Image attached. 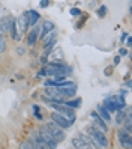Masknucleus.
Listing matches in <instances>:
<instances>
[{"label": "nucleus", "instance_id": "nucleus-1", "mask_svg": "<svg viewBox=\"0 0 132 149\" xmlns=\"http://www.w3.org/2000/svg\"><path fill=\"white\" fill-rule=\"evenodd\" d=\"M72 72V68H69L68 65L62 63H48L44 66L39 75H53V77H66L68 74Z\"/></svg>", "mask_w": 132, "mask_h": 149}, {"label": "nucleus", "instance_id": "nucleus-2", "mask_svg": "<svg viewBox=\"0 0 132 149\" xmlns=\"http://www.w3.org/2000/svg\"><path fill=\"white\" fill-rule=\"evenodd\" d=\"M89 136L92 140H95L96 143H98L101 148H108V139L105 137V134L104 133H101V131H98L96 128H93V127H89Z\"/></svg>", "mask_w": 132, "mask_h": 149}, {"label": "nucleus", "instance_id": "nucleus-3", "mask_svg": "<svg viewBox=\"0 0 132 149\" xmlns=\"http://www.w3.org/2000/svg\"><path fill=\"white\" fill-rule=\"evenodd\" d=\"M51 107H54L56 109V111L59 113V115H62L63 118H66L69 122H75V119H77V116H75V110L74 109H69V107H66L65 104H53Z\"/></svg>", "mask_w": 132, "mask_h": 149}, {"label": "nucleus", "instance_id": "nucleus-4", "mask_svg": "<svg viewBox=\"0 0 132 149\" xmlns=\"http://www.w3.org/2000/svg\"><path fill=\"white\" fill-rule=\"evenodd\" d=\"M47 127V130L50 131V133H51V136H53V139H54V142H63V140H65V133H63V131H62V128H59L56 124H54V122H48V124L45 125Z\"/></svg>", "mask_w": 132, "mask_h": 149}, {"label": "nucleus", "instance_id": "nucleus-5", "mask_svg": "<svg viewBox=\"0 0 132 149\" xmlns=\"http://www.w3.org/2000/svg\"><path fill=\"white\" fill-rule=\"evenodd\" d=\"M39 137L45 142L47 145H48V148L50 149H54L56 146H57V142H54V139H53V136H51V133L47 130V127L44 125V127H41V130H39Z\"/></svg>", "mask_w": 132, "mask_h": 149}, {"label": "nucleus", "instance_id": "nucleus-6", "mask_svg": "<svg viewBox=\"0 0 132 149\" xmlns=\"http://www.w3.org/2000/svg\"><path fill=\"white\" fill-rule=\"evenodd\" d=\"M51 119H53V122L59 127V128H65V130H68V128H71V125H72V122H69L66 118H63L62 115H59L57 111H54V113H51Z\"/></svg>", "mask_w": 132, "mask_h": 149}, {"label": "nucleus", "instance_id": "nucleus-7", "mask_svg": "<svg viewBox=\"0 0 132 149\" xmlns=\"http://www.w3.org/2000/svg\"><path fill=\"white\" fill-rule=\"evenodd\" d=\"M119 142L123 148H126V149H131L132 148V137L129 133H126L123 128L119 130Z\"/></svg>", "mask_w": 132, "mask_h": 149}, {"label": "nucleus", "instance_id": "nucleus-8", "mask_svg": "<svg viewBox=\"0 0 132 149\" xmlns=\"http://www.w3.org/2000/svg\"><path fill=\"white\" fill-rule=\"evenodd\" d=\"M90 116H92V119L95 120V124H96V130L101 131V133H104V134L107 133V131H108V127H107V124H105V122L98 116V113H96V111H92Z\"/></svg>", "mask_w": 132, "mask_h": 149}, {"label": "nucleus", "instance_id": "nucleus-9", "mask_svg": "<svg viewBox=\"0 0 132 149\" xmlns=\"http://www.w3.org/2000/svg\"><path fill=\"white\" fill-rule=\"evenodd\" d=\"M41 35V27L39 26H36V27H33L32 30H30V33L27 35V44L30 47H33L35 44L38 42V36Z\"/></svg>", "mask_w": 132, "mask_h": 149}, {"label": "nucleus", "instance_id": "nucleus-10", "mask_svg": "<svg viewBox=\"0 0 132 149\" xmlns=\"http://www.w3.org/2000/svg\"><path fill=\"white\" fill-rule=\"evenodd\" d=\"M18 24H20V32L21 33H26V30H27V27L30 26V21H29V17H27V12L23 14L20 18H18Z\"/></svg>", "mask_w": 132, "mask_h": 149}, {"label": "nucleus", "instance_id": "nucleus-11", "mask_svg": "<svg viewBox=\"0 0 132 149\" xmlns=\"http://www.w3.org/2000/svg\"><path fill=\"white\" fill-rule=\"evenodd\" d=\"M51 32H54V24H53L51 21H45L42 24V27H41V36L45 38L47 35L51 33Z\"/></svg>", "mask_w": 132, "mask_h": 149}, {"label": "nucleus", "instance_id": "nucleus-12", "mask_svg": "<svg viewBox=\"0 0 132 149\" xmlns=\"http://www.w3.org/2000/svg\"><path fill=\"white\" fill-rule=\"evenodd\" d=\"M72 146L75 148V149H95L92 145H89V143H84L83 140H80V139H72Z\"/></svg>", "mask_w": 132, "mask_h": 149}, {"label": "nucleus", "instance_id": "nucleus-13", "mask_svg": "<svg viewBox=\"0 0 132 149\" xmlns=\"http://www.w3.org/2000/svg\"><path fill=\"white\" fill-rule=\"evenodd\" d=\"M96 110H98V111H96V113H98V116H99V118L105 122V124L111 120V115H110V113H108L107 110H105L102 106H98V109H96Z\"/></svg>", "mask_w": 132, "mask_h": 149}, {"label": "nucleus", "instance_id": "nucleus-14", "mask_svg": "<svg viewBox=\"0 0 132 149\" xmlns=\"http://www.w3.org/2000/svg\"><path fill=\"white\" fill-rule=\"evenodd\" d=\"M9 21H11V17H5L0 21V35H3V36L6 32H9Z\"/></svg>", "mask_w": 132, "mask_h": 149}, {"label": "nucleus", "instance_id": "nucleus-15", "mask_svg": "<svg viewBox=\"0 0 132 149\" xmlns=\"http://www.w3.org/2000/svg\"><path fill=\"white\" fill-rule=\"evenodd\" d=\"M102 107H104L105 110H107L108 113H114V111H117L116 106H114V101H113V96H111V98H107V100L104 101Z\"/></svg>", "mask_w": 132, "mask_h": 149}, {"label": "nucleus", "instance_id": "nucleus-16", "mask_svg": "<svg viewBox=\"0 0 132 149\" xmlns=\"http://www.w3.org/2000/svg\"><path fill=\"white\" fill-rule=\"evenodd\" d=\"M113 101H114V106H116L117 110H123L125 109V98H123L122 95H117V96H113Z\"/></svg>", "mask_w": 132, "mask_h": 149}, {"label": "nucleus", "instance_id": "nucleus-17", "mask_svg": "<svg viewBox=\"0 0 132 149\" xmlns=\"http://www.w3.org/2000/svg\"><path fill=\"white\" fill-rule=\"evenodd\" d=\"M32 145H33L35 149H50L48 145L44 142L41 137H35V140H33V143H32Z\"/></svg>", "mask_w": 132, "mask_h": 149}, {"label": "nucleus", "instance_id": "nucleus-18", "mask_svg": "<svg viewBox=\"0 0 132 149\" xmlns=\"http://www.w3.org/2000/svg\"><path fill=\"white\" fill-rule=\"evenodd\" d=\"M65 106L69 107V109H78V107L81 106V98H75V100L65 101Z\"/></svg>", "mask_w": 132, "mask_h": 149}, {"label": "nucleus", "instance_id": "nucleus-19", "mask_svg": "<svg viewBox=\"0 0 132 149\" xmlns=\"http://www.w3.org/2000/svg\"><path fill=\"white\" fill-rule=\"evenodd\" d=\"M27 17H29V21H30L32 26H33V24H36L38 20L41 18V15H39L36 11H29V12H27Z\"/></svg>", "mask_w": 132, "mask_h": 149}, {"label": "nucleus", "instance_id": "nucleus-20", "mask_svg": "<svg viewBox=\"0 0 132 149\" xmlns=\"http://www.w3.org/2000/svg\"><path fill=\"white\" fill-rule=\"evenodd\" d=\"M9 32L14 39H18V35H17V21L14 18H11V21H9Z\"/></svg>", "mask_w": 132, "mask_h": 149}, {"label": "nucleus", "instance_id": "nucleus-21", "mask_svg": "<svg viewBox=\"0 0 132 149\" xmlns=\"http://www.w3.org/2000/svg\"><path fill=\"white\" fill-rule=\"evenodd\" d=\"M131 128H132V124H131V113H128L126 118H125V127H123V130H125L126 133H131Z\"/></svg>", "mask_w": 132, "mask_h": 149}, {"label": "nucleus", "instance_id": "nucleus-22", "mask_svg": "<svg viewBox=\"0 0 132 149\" xmlns=\"http://www.w3.org/2000/svg\"><path fill=\"white\" fill-rule=\"evenodd\" d=\"M125 118H126V115L123 113V110H119V111H117V119H116V122H117V124L120 125L122 122L125 120Z\"/></svg>", "mask_w": 132, "mask_h": 149}, {"label": "nucleus", "instance_id": "nucleus-23", "mask_svg": "<svg viewBox=\"0 0 132 149\" xmlns=\"http://www.w3.org/2000/svg\"><path fill=\"white\" fill-rule=\"evenodd\" d=\"M6 50V38L3 35H0V53H3Z\"/></svg>", "mask_w": 132, "mask_h": 149}, {"label": "nucleus", "instance_id": "nucleus-24", "mask_svg": "<svg viewBox=\"0 0 132 149\" xmlns=\"http://www.w3.org/2000/svg\"><path fill=\"white\" fill-rule=\"evenodd\" d=\"M78 139L83 140L84 143H89V145H90V142H92V139L87 136V134H84V133H80V134H78Z\"/></svg>", "mask_w": 132, "mask_h": 149}, {"label": "nucleus", "instance_id": "nucleus-25", "mask_svg": "<svg viewBox=\"0 0 132 149\" xmlns=\"http://www.w3.org/2000/svg\"><path fill=\"white\" fill-rule=\"evenodd\" d=\"M20 149H35V148H33L32 142H23L21 146H20Z\"/></svg>", "mask_w": 132, "mask_h": 149}, {"label": "nucleus", "instance_id": "nucleus-26", "mask_svg": "<svg viewBox=\"0 0 132 149\" xmlns=\"http://www.w3.org/2000/svg\"><path fill=\"white\" fill-rule=\"evenodd\" d=\"M105 12H107V6L102 5V6L99 8V11H98V15H99V17H104V15H105Z\"/></svg>", "mask_w": 132, "mask_h": 149}, {"label": "nucleus", "instance_id": "nucleus-27", "mask_svg": "<svg viewBox=\"0 0 132 149\" xmlns=\"http://www.w3.org/2000/svg\"><path fill=\"white\" fill-rule=\"evenodd\" d=\"M71 14H72L74 17H78V15H81V11L78 9V8H72V9H71Z\"/></svg>", "mask_w": 132, "mask_h": 149}, {"label": "nucleus", "instance_id": "nucleus-28", "mask_svg": "<svg viewBox=\"0 0 132 149\" xmlns=\"http://www.w3.org/2000/svg\"><path fill=\"white\" fill-rule=\"evenodd\" d=\"M126 54H128L126 48H120V50H119V57H122V56H126Z\"/></svg>", "mask_w": 132, "mask_h": 149}, {"label": "nucleus", "instance_id": "nucleus-29", "mask_svg": "<svg viewBox=\"0 0 132 149\" xmlns=\"http://www.w3.org/2000/svg\"><path fill=\"white\" fill-rule=\"evenodd\" d=\"M39 5H41V8H47V6L50 5V2H47V0H44V2H41Z\"/></svg>", "mask_w": 132, "mask_h": 149}, {"label": "nucleus", "instance_id": "nucleus-30", "mask_svg": "<svg viewBox=\"0 0 132 149\" xmlns=\"http://www.w3.org/2000/svg\"><path fill=\"white\" fill-rule=\"evenodd\" d=\"M119 62H120V57H119V56H117V57H114V63H116V65H117Z\"/></svg>", "mask_w": 132, "mask_h": 149}, {"label": "nucleus", "instance_id": "nucleus-31", "mask_svg": "<svg viewBox=\"0 0 132 149\" xmlns=\"http://www.w3.org/2000/svg\"><path fill=\"white\" fill-rule=\"evenodd\" d=\"M17 53H18V54H23V53H24V48H18V50H17Z\"/></svg>", "mask_w": 132, "mask_h": 149}, {"label": "nucleus", "instance_id": "nucleus-32", "mask_svg": "<svg viewBox=\"0 0 132 149\" xmlns=\"http://www.w3.org/2000/svg\"><path fill=\"white\" fill-rule=\"evenodd\" d=\"M126 44H128V45H132V39H131V38H128V41H126Z\"/></svg>", "mask_w": 132, "mask_h": 149}]
</instances>
